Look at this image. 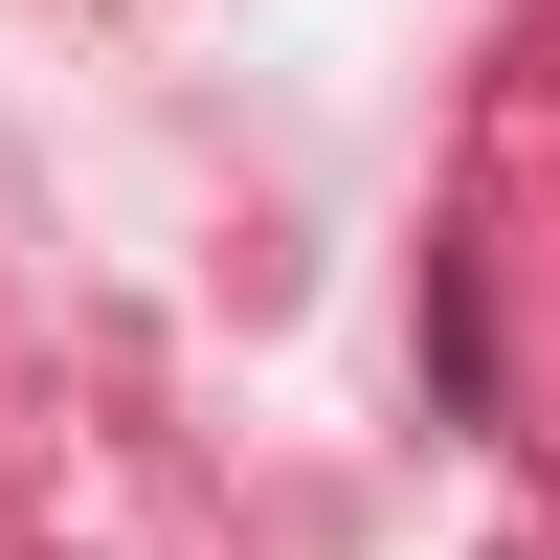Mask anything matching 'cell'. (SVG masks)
Masks as SVG:
<instances>
[]
</instances>
